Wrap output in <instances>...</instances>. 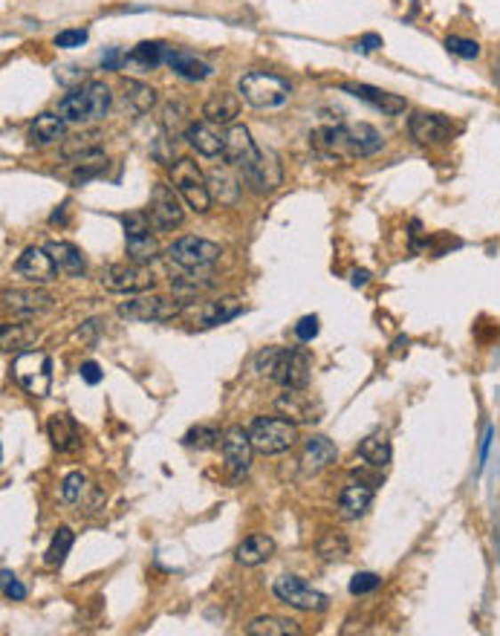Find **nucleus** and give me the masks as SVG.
Wrapping results in <instances>:
<instances>
[{"label":"nucleus","mask_w":500,"mask_h":636,"mask_svg":"<svg viewBox=\"0 0 500 636\" xmlns=\"http://www.w3.org/2000/svg\"><path fill=\"white\" fill-rule=\"evenodd\" d=\"M168 50L171 46L162 44V41H142V44L133 46L131 55H125V61H133V64L145 67V69H157L159 64H165Z\"/></svg>","instance_id":"obj_37"},{"label":"nucleus","mask_w":500,"mask_h":636,"mask_svg":"<svg viewBox=\"0 0 500 636\" xmlns=\"http://www.w3.org/2000/svg\"><path fill=\"white\" fill-rule=\"evenodd\" d=\"M67 119L61 113H41L35 116L29 125V145L32 148H46L67 139Z\"/></svg>","instance_id":"obj_21"},{"label":"nucleus","mask_w":500,"mask_h":636,"mask_svg":"<svg viewBox=\"0 0 500 636\" xmlns=\"http://www.w3.org/2000/svg\"><path fill=\"white\" fill-rule=\"evenodd\" d=\"M220 254H223L220 243L197 237V235L177 237L168 246V261L177 263L180 270H208V266L220 261Z\"/></svg>","instance_id":"obj_9"},{"label":"nucleus","mask_w":500,"mask_h":636,"mask_svg":"<svg viewBox=\"0 0 500 636\" xmlns=\"http://www.w3.org/2000/svg\"><path fill=\"white\" fill-rule=\"evenodd\" d=\"M339 451H335V443L324 434H312L304 443V455H301V469L307 474H316L321 469H327L330 463H335Z\"/></svg>","instance_id":"obj_25"},{"label":"nucleus","mask_w":500,"mask_h":636,"mask_svg":"<svg viewBox=\"0 0 500 636\" xmlns=\"http://www.w3.org/2000/svg\"><path fill=\"white\" fill-rule=\"evenodd\" d=\"M171 284L177 289H185V293H203V289L214 286V278L206 270H185L182 275H173Z\"/></svg>","instance_id":"obj_44"},{"label":"nucleus","mask_w":500,"mask_h":636,"mask_svg":"<svg viewBox=\"0 0 500 636\" xmlns=\"http://www.w3.org/2000/svg\"><path fill=\"white\" fill-rule=\"evenodd\" d=\"M4 596L12 599V601H23V599H27V587H23L9 570H4Z\"/></svg>","instance_id":"obj_51"},{"label":"nucleus","mask_w":500,"mask_h":636,"mask_svg":"<svg viewBox=\"0 0 500 636\" xmlns=\"http://www.w3.org/2000/svg\"><path fill=\"white\" fill-rule=\"evenodd\" d=\"M122 229H125V237L150 235V229H154V220H150L148 208H139V212L122 214Z\"/></svg>","instance_id":"obj_45"},{"label":"nucleus","mask_w":500,"mask_h":636,"mask_svg":"<svg viewBox=\"0 0 500 636\" xmlns=\"http://www.w3.org/2000/svg\"><path fill=\"white\" fill-rule=\"evenodd\" d=\"M272 593L278 596V601H284V605L295 608V610L321 613L330 608V599L298 576H278L272 584Z\"/></svg>","instance_id":"obj_10"},{"label":"nucleus","mask_w":500,"mask_h":636,"mask_svg":"<svg viewBox=\"0 0 500 636\" xmlns=\"http://www.w3.org/2000/svg\"><path fill=\"white\" fill-rule=\"evenodd\" d=\"M55 78H58V85H64V87L73 90V87H81V81L87 78V73L81 67H61L55 73Z\"/></svg>","instance_id":"obj_50"},{"label":"nucleus","mask_w":500,"mask_h":636,"mask_svg":"<svg viewBox=\"0 0 500 636\" xmlns=\"http://www.w3.org/2000/svg\"><path fill=\"white\" fill-rule=\"evenodd\" d=\"M55 298L44 289H6L4 293V307L12 310V316L18 318H35L50 312Z\"/></svg>","instance_id":"obj_16"},{"label":"nucleus","mask_w":500,"mask_h":636,"mask_svg":"<svg viewBox=\"0 0 500 636\" xmlns=\"http://www.w3.org/2000/svg\"><path fill=\"white\" fill-rule=\"evenodd\" d=\"M12 379L29 393V397H50L52 390V358L44 350H20L12 358Z\"/></svg>","instance_id":"obj_5"},{"label":"nucleus","mask_w":500,"mask_h":636,"mask_svg":"<svg viewBox=\"0 0 500 636\" xmlns=\"http://www.w3.org/2000/svg\"><path fill=\"white\" fill-rule=\"evenodd\" d=\"M148 214H150V220H154L157 231H171V229L182 226L185 208H182L180 191L173 189V185H165V182L154 185V191H150V203H148Z\"/></svg>","instance_id":"obj_12"},{"label":"nucleus","mask_w":500,"mask_h":636,"mask_svg":"<svg viewBox=\"0 0 500 636\" xmlns=\"http://www.w3.org/2000/svg\"><path fill=\"white\" fill-rule=\"evenodd\" d=\"M258 150L261 148L254 145V139H252L246 125H229V131L223 133V162L240 168V165H246Z\"/></svg>","instance_id":"obj_18"},{"label":"nucleus","mask_w":500,"mask_h":636,"mask_svg":"<svg viewBox=\"0 0 500 636\" xmlns=\"http://www.w3.org/2000/svg\"><path fill=\"white\" fill-rule=\"evenodd\" d=\"M238 93L240 99L252 104L258 110H275V108H284L293 96V85L278 76V73H266V69H252V73L240 76L238 81Z\"/></svg>","instance_id":"obj_3"},{"label":"nucleus","mask_w":500,"mask_h":636,"mask_svg":"<svg viewBox=\"0 0 500 636\" xmlns=\"http://www.w3.org/2000/svg\"><path fill=\"white\" fill-rule=\"evenodd\" d=\"M254 370L278 382L281 388H307L312 376V358L304 347H263L254 356Z\"/></svg>","instance_id":"obj_1"},{"label":"nucleus","mask_w":500,"mask_h":636,"mask_svg":"<svg viewBox=\"0 0 500 636\" xmlns=\"http://www.w3.org/2000/svg\"><path fill=\"white\" fill-rule=\"evenodd\" d=\"M35 335L38 330L32 327V324H4V333H0V339H4V350H29V344L35 342Z\"/></svg>","instance_id":"obj_40"},{"label":"nucleus","mask_w":500,"mask_h":636,"mask_svg":"<svg viewBox=\"0 0 500 636\" xmlns=\"http://www.w3.org/2000/svg\"><path fill=\"white\" fill-rule=\"evenodd\" d=\"M385 148V139L367 122H353L347 125V154L351 157H376Z\"/></svg>","instance_id":"obj_22"},{"label":"nucleus","mask_w":500,"mask_h":636,"mask_svg":"<svg viewBox=\"0 0 500 636\" xmlns=\"http://www.w3.org/2000/svg\"><path fill=\"white\" fill-rule=\"evenodd\" d=\"M165 64L185 81H206V78L214 76V67L208 61H203L197 52H189V50H173L171 46Z\"/></svg>","instance_id":"obj_24"},{"label":"nucleus","mask_w":500,"mask_h":636,"mask_svg":"<svg viewBox=\"0 0 500 636\" xmlns=\"http://www.w3.org/2000/svg\"><path fill=\"white\" fill-rule=\"evenodd\" d=\"M272 552H275V541L270 535H263V532H254V535L243 538L238 543L235 559L243 567H261V564H266L272 559Z\"/></svg>","instance_id":"obj_30"},{"label":"nucleus","mask_w":500,"mask_h":636,"mask_svg":"<svg viewBox=\"0 0 500 636\" xmlns=\"http://www.w3.org/2000/svg\"><path fill=\"white\" fill-rule=\"evenodd\" d=\"M15 272L20 278H27L29 284H52L58 278V266L52 261V254L46 252V246H29L20 252V258L15 261Z\"/></svg>","instance_id":"obj_15"},{"label":"nucleus","mask_w":500,"mask_h":636,"mask_svg":"<svg viewBox=\"0 0 500 636\" xmlns=\"http://www.w3.org/2000/svg\"><path fill=\"white\" fill-rule=\"evenodd\" d=\"M249 439L261 455H284L298 443V428L286 416H254L249 423Z\"/></svg>","instance_id":"obj_6"},{"label":"nucleus","mask_w":500,"mask_h":636,"mask_svg":"<svg viewBox=\"0 0 500 636\" xmlns=\"http://www.w3.org/2000/svg\"><path fill=\"white\" fill-rule=\"evenodd\" d=\"M223 443V434H220L217 425H194L189 434L182 437V446L189 448H200V451H208Z\"/></svg>","instance_id":"obj_42"},{"label":"nucleus","mask_w":500,"mask_h":636,"mask_svg":"<svg viewBox=\"0 0 500 636\" xmlns=\"http://www.w3.org/2000/svg\"><path fill=\"white\" fill-rule=\"evenodd\" d=\"M342 90L347 93V96L370 104V108L379 110L382 116H402L405 110H408V101H405L402 96L382 90V87H374V85H342Z\"/></svg>","instance_id":"obj_17"},{"label":"nucleus","mask_w":500,"mask_h":636,"mask_svg":"<svg viewBox=\"0 0 500 636\" xmlns=\"http://www.w3.org/2000/svg\"><path fill=\"white\" fill-rule=\"evenodd\" d=\"M382 44H385V41H382L379 32H365L362 38L356 41V50L359 52H376V50H382Z\"/></svg>","instance_id":"obj_52"},{"label":"nucleus","mask_w":500,"mask_h":636,"mask_svg":"<svg viewBox=\"0 0 500 636\" xmlns=\"http://www.w3.org/2000/svg\"><path fill=\"white\" fill-rule=\"evenodd\" d=\"M122 61H125V52L119 50V46H110V50L101 52V67L104 69H119Z\"/></svg>","instance_id":"obj_53"},{"label":"nucleus","mask_w":500,"mask_h":636,"mask_svg":"<svg viewBox=\"0 0 500 636\" xmlns=\"http://www.w3.org/2000/svg\"><path fill=\"white\" fill-rule=\"evenodd\" d=\"M231 168H235V165L223 162V165L208 173V189H212V197H214V200H220V203H226V205H235L240 200V191H243L240 173L235 177Z\"/></svg>","instance_id":"obj_27"},{"label":"nucleus","mask_w":500,"mask_h":636,"mask_svg":"<svg viewBox=\"0 0 500 636\" xmlns=\"http://www.w3.org/2000/svg\"><path fill=\"white\" fill-rule=\"evenodd\" d=\"M246 633L249 636H298L301 628L298 622L293 619H284V616H258L246 624Z\"/></svg>","instance_id":"obj_36"},{"label":"nucleus","mask_w":500,"mask_h":636,"mask_svg":"<svg viewBox=\"0 0 500 636\" xmlns=\"http://www.w3.org/2000/svg\"><path fill=\"white\" fill-rule=\"evenodd\" d=\"M220 451H223V460H226V469L231 471V480H240L243 474L249 471L252 466V439H249V428H240V425H231L223 431V443H220Z\"/></svg>","instance_id":"obj_13"},{"label":"nucleus","mask_w":500,"mask_h":636,"mask_svg":"<svg viewBox=\"0 0 500 636\" xmlns=\"http://www.w3.org/2000/svg\"><path fill=\"white\" fill-rule=\"evenodd\" d=\"M382 587V576L376 573H356L351 578V593L353 596H370Z\"/></svg>","instance_id":"obj_47"},{"label":"nucleus","mask_w":500,"mask_h":636,"mask_svg":"<svg viewBox=\"0 0 500 636\" xmlns=\"http://www.w3.org/2000/svg\"><path fill=\"white\" fill-rule=\"evenodd\" d=\"M171 171V185L180 191L185 205L194 208L197 214H206L212 208V189H208V177L200 171V165L191 157H180L177 162L168 165Z\"/></svg>","instance_id":"obj_4"},{"label":"nucleus","mask_w":500,"mask_h":636,"mask_svg":"<svg viewBox=\"0 0 500 636\" xmlns=\"http://www.w3.org/2000/svg\"><path fill=\"white\" fill-rule=\"evenodd\" d=\"M90 38L87 29H61L55 35V46L58 50H76V46H85Z\"/></svg>","instance_id":"obj_48"},{"label":"nucleus","mask_w":500,"mask_h":636,"mask_svg":"<svg viewBox=\"0 0 500 636\" xmlns=\"http://www.w3.org/2000/svg\"><path fill=\"white\" fill-rule=\"evenodd\" d=\"M446 50H448L451 55L463 58V61H478L480 52H483L478 41L463 38V35H448V38H446Z\"/></svg>","instance_id":"obj_46"},{"label":"nucleus","mask_w":500,"mask_h":636,"mask_svg":"<svg viewBox=\"0 0 500 636\" xmlns=\"http://www.w3.org/2000/svg\"><path fill=\"white\" fill-rule=\"evenodd\" d=\"M240 312H243L240 301L231 298V295L208 301V304L203 307V312H200V327H217V324H226L231 318H238Z\"/></svg>","instance_id":"obj_34"},{"label":"nucleus","mask_w":500,"mask_h":636,"mask_svg":"<svg viewBox=\"0 0 500 636\" xmlns=\"http://www.w3.org/2000/svg\"><path fill=\"white\" fill-rule=\"evenodd\" d=\"M370 503H374V486L365 483V480L344 486L342 495H339V509H342V515H344L347 520L362 518L367 509H370Z\"/></svg>","instance_id":"obj_29"},{"label":"nucleus","mask_w":500,"mask_h":636,"mask_svg":"<svg viewBox=\"0 0 500 636\" xmlns=\"http://www.w3.org/2000/svg\"><path fill=\"white\" fill-rule=\"evenodd\" d=\"M122 96H125L127 110H133L139 116L154 110V104H157V90L150 85H145V81H139V78H125L122 81Z\"/></svg>","instance_id":"obj_32"},{"label":"nucleus","mask_w":500,"mask_h":636,"mask_svg":"<svg viewBox=\"0 0 500 636\" xmlns=\"http://www.w3.org/2000/svg\"><path fill=\"white\" fill-rule=\"evenodd\" d=\"M78 374H81V379L87 382V385H99V382L104 379L101 367H99L96 362H85V365L78 367Z\"/></svg>","instance_id":"obj_54"},{"label":"nucleus","mask_w":500,"mask_h":636,"mask_svg":"<svg viewBox=\"0 0 500 636\" xmlns=\"http://www.w3.org/2000/svg\"><path fill=\"white\" fill-rule=\"evenodd\" d=\"M319 316H304L301 318L298 324H295V339L301 342V344H307V342H312L319 335Z\"/></svg>","instance_id":"obj_49"},{"label":"nucleus","mask_w":500,"mask_h":636,"mask_svg":"<svg viewBox=\"0 0 500 636\" xmlns=\"http://www.w3.org/2000/svg\"><path fill=\"white\" fill-rule=\"evenodd\" d=\"M185 310L182 298H165V295H133L131 301H122L119 316L127 321H173Z\"/></svg>","instance_id":"obj_8"},{"label":"nucleus","mask_w":500,"mask_h":636,"mask_svg":"<svg viewBox=\"0 0 500 636\" xmlns=\"http://www.w3.org/2000/svg\"><path fill=\"white\" fill-rule=\"evenodd\" d=\"M101 286L108 293H119V295H142L154 286V278L145 272V266L139 263H110L104 266L101 272Z\"/></svg>","instance_id":"obj_11"},{"label":"nucleus","mask_w":500,"mask_h":636,"mask_svg":"<svg viewBox=\"0 0 500 636\" xmlns=\"http://www.w3.org/2000/svg\"><path fill=\"white\" fill-rule=\"evenodd\" d=\"M93 154H101V133L99 131H85L78 136H67L61 142V159L64 162H81Z\"/></svg>","instance_id":"obj_31"},{"label":"nucleus","mask_w":500,"mask_h":636,"mask_svg":"<svg viewBox=\"0 0 500 636\" xmlns=\"http://www.w3.org/2000/svg\"><path fill=\"white\" fill-rule=\"evenodd\" d=\"M46 434L52 439V448L61 451V455H69V451L81 448V425L76 423L73 414H52L50 423H46Z\"/></svg>","instance_id":"obj_19"},{"label":"nucleus","mask_w":500,"mask_h":636,"mask_svg":"<svg viewBox=\"0 0 500 636\" xmlns=\"http://www.w3.org/2000/svg\"><path fill=\"white\" fill-rule=\"evenodd\" d=\"M278 411L293 423H316L319 420V405H312V397L307 388H284L278 397Z\"/></svg>","instance_id":"obj_20"},{"label":"nucleus","mask_w":500,"mask_h":636,"mask_svg":"<svg viewBox=\"0 0 500 636\" xmlns=\"http://www.w3.org/2000/svg\"><path fill=\"white\" fill-rule=\"evenodd\" d=\"M127 246V261L139 263V266H150L159 258V243L154 235H136V237H125Z\"/></svg>","instance_id":"obj_38"},{"label":"nucleus","mask_w":500,"mask_h":636,"mask_svg":"<svg viewBox=\"0 0 500 636\" xmlns=\"http://www.w3.org/2000/svg\"><path fill=\"white\" fill-rule=\"evenodd\" d=\"M203 116L214 125H235L240 116V96L229 90H217L203 101Z\"/></svg>","instance_id":"obj_26"},{"label":"nucleus","mask_w":500,"mask_h":636,"mask_svg":"<svg viewBox=\"0 0 500 636\" xmlns=\"http://www.w3.org/2000/svg\"><path fill=\"white\" fill-rule=\"evenodd\" d=\"M238 173H240L243 185L258 197L272 194L284 185V165H281V159H278L275 150L261 148L258 154L246 162V165L238 168Z\"/></svg>","instance_id":"obj_7"},{"label":"nucleus","mask_w":500,"mask_h":636,"mask_svg":"<svg viewBox=\"0 0 500 636\" xmlns=\"http://www.w3.org/2000/svg\"><path fill=\"white\" fill-rule=\"evenodd\" d=\"M189 113L191 110H189V104H185V101H168L165 108H162V113H159L162 133L171 136V139L185 136V131H189V125H191Z\"/></svg>","instance_id":"obj_35"},{"label":"nucleus","mask_w":500,"mask_h":636,"mask_svg":"<svg viewBox=\"0 0 500 636\" xmlns=\"http://www.w3.org/2000/svg\"><path fill=\"white\" fill-rule=\"evenodd\" d=\"M73 543H76V532L69 527H58L52 541H50V547H46V552H44V564L46 567H61L67 561V552L73 550Z\"/></svg>","instance_id":"obj_39"},{"label":"nucleus","mask_w":500,"mask_h":636,"mask_svg":"<svg viewBox=\"0 0 500 636\" xmlns=\"http://www.w3.org/2000/svg\"><path fill=\"white\" fill-rule=\"evenodd\" d=\"M67 205L69 203H61V205H58V212H52V217H50V223H67Z\"/></svg>","instance_id":"obj_57"},{"label":"nucleus","mask_w":500,"mask_h":636,"mask_svg":"<svg viewBox=\"0 0 500 636\" xmlns=\"http://www.w3.org/2000/svg\"><path fill=\"white\" fill-rule=\"evenodd\" d=\"M367 281H370V272L367 270H356L353 272V278H351V284L359 289V286H367Z\"/></svg>","instance_id":"obj_56"},{"label":"nucleus","mask_w":500,"mask_h":636,"mask_svg":"<svg viewBox=\"0 0 500 636\" xmlns=\"http://www.w3.org/2000/svg\"><path fill=\"white\" fill-rule=\"evenodd\" d=\"M316 552L324 561H344L351 555V541L342 532H324L316 543Z\"/></svg>","instance_id":"obj_41"},{"label":"nucleus","mask_w":500,"mask_h":636,"mask_svg":"<svg viewBox=\"0 0 500 636\" xmlns=\"http://www.w3.org/2000/svg\"><path fill=\"white\" fill-rule=\"evenodd\" d=\"M46 252L52 254L58 272H64V275H69V278H78V275L87 272V261H85V254H81V249L76 246V243H69V240H50V243H46Z\"/></svg>","instance_id":"obj_28"},{"label":"nucleus","mask_w":500,"mask_h":636,"mask_svg":"<svg viewBox=\"0 0 500 636\" xmlns=\"http://www.w3.org/2000/svg\"><path fill=\"white\" fill-rule=\"evenodd\" d=\"M492 437H495V428H492V425H486V434H483V443H480V469L486 466V457H489Z\"/></svg>","instance_id":"obj_55"},{"label":"nucleus","mask_w":500,"mask_h":636,"mask_svg":"<svg viewBox=\"0 0 500 636\" xmlns=\"http://www.w3.org/2000/svg\"><path fill=\"white\" fill-rule=\"evenodd\" d=\"M185 142H189L200 157H223V133L217 131L214 122H191L185 131Z\"/></svg>","instance_id":"obj_23"},{"label":"nucleus","mask_w":500,"mask_h":636,"mask_svg":"<svg viewBox=\"0 0 500 636\" xmlns=\"http://www.w3.org/2000/svg\"><path fill=\"white\" fill-rule=\"evenodd\" d=\"M113 93L104 81H85L81 87H73L67 96L58 101V113L69 125H90L101 122L110 113Z\"/></svg>","instance_id":"obj_2"},{"label":"nucleus","mask_w":500,"mask_h":636,"mask_svg":"<svg viewBox=\"0 0 500 636\" xmlns=\"http://www.w3.org/2000/svg\"><path fill=\"white\" fill-rule=\"evenodd\" d=\"M90 492V480L85 471H69L61 480V501L69 506H78L85 501V495Z\"/></svg>","instance_id":"obj_43"},{"label":"nucleus","mask_w":500,"mask_h":636,"mask_svg":"<svg viewBox=\"0 0 500 636\" xmlns=\"http://www.w3.org/2000/svg\"><path fill=\"white\" fill-rule=\"evenodd\" d=\"M408 136L416 145H446L451 139V122L443 113H428V110H414L408 116Z\"/></svg>","instance_id":"obj_14"},{"label":"nucleus","mask_w":500,"mask_h":636,"mask_svg":"<svg viewBox=\"0 0 500 636\" xmlns=\"http://www.w3.org/2000/svg\"><path fill=\"white\" fill-rule=\"evenodd\" d=\"M359 457H362L367 466L385 469L388 463H391V457H393V448H391L388 434H382V431L367 434L362 443H359Z\"/></svg>","instance_id":"obj_33"}]
</instances>
